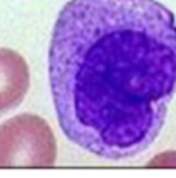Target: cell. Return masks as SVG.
Listing matches in <instances>:
<instances>
[{
	"mask_svg": "<svg viewBox=\"0 0 176 178\" xmlns=\"http://www.w3.org/2000/svg\"><path fill=\"white\" fill-rule=\"evenodd\" d=\"M49 78L69 141L109 161L159 136L176 94V19L157 0H70L55 22Z\"/></svg>",
	"mask_w": 176,
	"mask_h": 178,
	"instance_id": "obj_1",
	"label": "cell"
},
{
	"mask_svg": "<svg viewBox=\"0 0 176 178\" xmlns=\"http://www.w3.org/2000/svg\"><path fill=\"white\" fill-rule=\"evenodd\" d=\"M56 141L50 125L36 114H19L0 124V169L53 167Z\"/></svg>",
	"mask_w": 176,
	"mask_h": 178,
	"instance_id": "obj_2",
	"label": "cell"
},
{
	"mask_svg": "<svg viewBox=\"0 0 176 178\" xmlns=\"http://www.w3.org/2000/svg\"><path fill=\"white\" fill-rule=\"evenodd\" d=\"M28 84L30 73L25 60L11 49H0V116L22 102Z\"/></svg>",
	"mask_w": 176,
	"mask_h": 178,
	"instance_id": "obj_3",
	"label": "cell"
}]
</instances>
